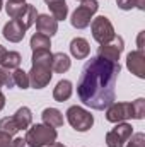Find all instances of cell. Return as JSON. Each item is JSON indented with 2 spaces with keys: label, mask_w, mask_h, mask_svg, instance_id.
<instances>
[{
  "label": "cell",
  "mask_w": 145,
  "mask_h": 147,
  "mask_svg": "<svg viewBox=\"0 0 145 147\" xmlns=\"http://www.w3.org/2000/svg\"><path fill=\"white\" fill-rule=\"evenodd\" d=\"M119 72L121 67L118 62H109L97 55L91 57L77 82L79 99L92 110H106L116 99V80Z\"/></svg>",
  "instance_id": "1"
},
{
  "label": "cell",
  "mask_w": 145,
  "mask_h": 147,
  "mask_svg": "<svg viewBox=\"0 0 145 147\" xmlns=\"http://www.w3.org/2000/svg\"><path fill=\"white\" fill-rule=\"evenodd\" d=\"M51 51L50 50H41V51H33V67L28 72L29 75V86L33 89H43L50 84L53 70H51Z\"/></svg>",
  "instance_id": "2"
},
{
  "label": "cell",
  "mask_w": 145,
  "mask_h": 147,
  "mask_svg": "<svg viewBox=\"0 0 145 147\" xmlns=\"http://www.w3.org/2000/svg\"><path fill=\"white\" fill-rule=\"evenodd\" d=\"M56 130L44 125V123H36L31 128H28L26 132V146L28 147H48L53 142H56Z\"/></svg>",
  "instance_id": "3"
},
{
  "label": "cell",
  "mask_w": 145,
  "mask_h": 147,
  "mask_svg": "<svg viewBox=\"0 0 145 147\" xmlns=\"http://www.w3.org/2000/svg\"><path fill=\"white\" fill-rule=\"evenodd\" d=\"M97 9H99L97 0H82L80 5L73 10V14H72V19H70L72 26L75 29H84V28H87V26L91 24L94 14L97 12Z\"/></svg>",
  "instance_id": "4"
},
{
  "label": "cell",
  "mask_w": 145,
  "mask_h": 147,
  "mask_svg": "<svg viewBox=\"0 0 145 147\" xmlns=\"http://www.w3.org/2000/svg\"><path fill=\"white\" fill-rule=\"evenodd\" d=\"M67 120L70 127L77 132H87L94 125V116L80 106H70L67 110Z\"/></svg>",
  "instance_id": "5"
},
{
  "label": "cell",
  "mask_w": 145,
  "mask_h": 147,
  "mask_svg": "<svg viewBox=\"0 0 145 147\" xmlns=\"http://www.w3.org/2000/svg\"><path fill=\"white\" fill-rule=\"evenodd\" d=\"M91 29H92V38L99 45H106L116 36L114 34V28H113L111 21L106 16H99V17L92 19L91 21Z\"/></svg>",
  "instance_id": "6"
},
{
  "label": "cell",
  "mask_w": 145,
  "mask_h": 147,
  "mask_svg": "<svg viewBox=\"0 0 145 147\" xmlns=\"http://www.w3.org/2000/svg\"><path fill=\"white\" fill-rule=\"evenodd\" d=\"M133 135V127L130 123H118L113 130L106 134V146L108 147H125L128 139Z\"/></svg>",
  "instance_id": "7"
},
{
  "label": "cell",
  "mask_w": 145,
  "mask_h": 147,
  "mask_svg": "<svg viewBox=\"0 0 145 147\" xmlns=\"http://www.w3.org/2000/svg\"><path fill=\"white\" fill-rule=\"evenodd\" d=\"M125 50V41L121 36H114L109 43L106 45H101L97 48V57H103L109 62H118L119 60V55L123 53Z\"/></svg>",
  "instance_id": "8"
},
{
  "label": "cell",
  "mask_w": 145,
  "mask_h": 147,
  "mask_svg": "<svg viewBox=\"0 0 145 147\" xmlns=\"http://www.w3.org/2000/svg\"><path fill=\"white\" fill-rule=\"evenodd\" d=\"M128 118H133L132 103H113L106 108V120L111 123H121Z\"/></svg>",
  "instance_id": "9"
},
{
  "label": "cell",
  "mask_w": 145,
  "mask_h": 147,
  "mask_svg": "<svg viewBox=\"0 0 145 147\" xmlns=\"http://www.w3.org/2000/svg\"><path fill=\"white\" fill-rule=\"evenodd\" d=\"M126 67L138 79H145V55L144 50H135L126 57Z\"/></svg>",
  "instance_id": "10"
},
{
  "label": "cell",
  "mask_w": 145,
  "mask_h": 147,
  "mask_svg": "<svg viewBox=\"0 0 145 147\" xmlns=\"http://www.w3.org/2000/svg\"><path fill=\"white\" fill-rule=\"evenodd\" d=\"M26 28H24V24H21L17 19H10L5 26H3V29H2V34L5 39H9L10 43H19V41H22V38L26 36Z\"/></svg>",
  "instance_id": "11"
},
{
  "label": "cell",
  "mask_w": 145,
  "mask_h": 147,
  "mask_svg": "<svg viewBox=\"0 0 145 147\" xmlns=\"http://www.w3.org/2000/svg\"><path fill=\"white\" fill-rule=\"evenodd\" d=\"M36 29H38V33H41V34H44V36L51 38L53 34L58 33V21L53 19V17L48 16V14H38Z\"/></svg>",
  "instance_id": "12"
},
{
  "label": "cell",
  "mask_w": 145,
  "mask_h": 147,
  "mask_svg": "<svg viewBox=\"0 0 145 147\" xmlns=\"http://www.w3.org/2000/svg\"><path fill=\"white\" fill-rule=\"evenodd\" d=\"M70 53H72V57H75L77 60L87 58L89 53H91L89 41L84 39V38H73L72 41H70Z\"/></svg>",
  "instance_id": "13"
},
{
  "label": "cell",
  "mask_w": 145,
  "mask_h": 147,
  "mask_svg": "<svg viewBox=\"0 0 145 147\" xmlns=\"http://www.w3.org/2000/svg\"><path fill=\"white\" fill-rule=\"evenodd\" d=\"M41 116H43L44 125H48L51 128H60L63 125V115H62V111L56 110V108H46V110H43Z\"/></svg>",
  "instance_id": "14"
},
{
  "label": "cell",
  "mask_w": 145,
  "mask_h": 147,
  "mask_svg": "<svg viewBox=\"0 0 145 147\" xmlns=\"http://www.w3.org/2000/svg\"><path fill=\"white\" fill-rule=\"evenodd\" d=\"M46 5L50 7V12H51V17L56 19V21H63L67 19V14H68V5L65 0H44Z\"/></svg>",
  "instance_id": "15"
},
{
  "label": "cell",
  "mask_w": 145,
  "mask_h": 147,
  "mask_svg": "<svg viewBox=\"0 0 145 147\" xmlns=\"http://www.w3.org/2000/svg\"><path fill=\"white\" fill-rule=\"evenodd\" d=\"M72 82L70 80H67V79H63V80H60L58 84H56V87L53 89V98H55V101H58V103H63V101H67L70 96H72Z\"/></svg>",
  "instance_id": "16"
},
{
  "label": "cell",
  "mask_w": 145,
  "mask_h": 147,
  "mask_svg": "<svg viewBox=\"0 0 145 147\" xmlns=\"http://www.w3.org/2000/svg\"><path fill=\"white\" fill-rule=\"evenodd\" d=\"M12 118H14V121H15V125H17L19 130H22V128H29L31 123H33V113H31V110H29L28 106L19 108Z\"/></svg>",
  "instance_id": "17"
},
{
  "label": "cell",
  "mask_w": 145,
  "mask_h": 147,
  "mask_svg": "<svg viewBox=\"0 0 145 147\" xmlns=\"http://www.w3.org/2000/svg\"><path fill=\"white\" fill-rule=\"evenodd\" d=\"M72 62L68 58V55L65 53H55L51 57V70L56 74H65L68 69H70Z\"/></svg>",
  "instance_id": "18"
},
{
  "label": "cell",
  "mask_w": 145,
  "mask_h": 147,
  "mask_svg": "<svg viewBox=\"0 0 145 147\" xmlns=\"http://www.w3.org/2000/svg\"><path fill=\"white\" fill-rule=\"evenodd\" d=\"M26 7H28V3L24 0H9L5 5V12L10 19H17L26 10Z\"/></svg>",
  "instance_id": "19"
},
{
  "label": "cell",
  "mask_w": 145,
  "mask_h": 147,
  "mask_svg": "<svg viewBox=\"0 0 145 147\" xmlns=\"http://www.w3.org/2000/svg\"><path fill=\"white\" fill-rule=\"evenodd\" d=\"M36 17H38L36 7H34V5H31V3H28L26 10L17 17V21H19L21 24H24V28H26V29H29V28L36 22Z\"/></svg>",
  "instance_id": "20"
},
{
  "label": "cell",
  "mask_w": 145,
  "mask_h": 147,
  "mask_svg": "<svg viewBox=\"0 0 145 147\" xmlns=\"http://www.w3.org/2000/svg\"><path fill=\"white\" fill-rule=\"evenodd\" d=\"M29 46H31L33 51L50 50V48H51V41H50V38L48 36H44V34H41V33H36V34H33V38H31Z\"/></svg>",
  "instance_id": "21"
},
{
  "label": "cell",
  "mask_w": 145,
  "mask_h": 147,
  "mask_svg": "<svg viewBox=\"0 0 145 147\" xmlns=\"http://www.w3.org/2000/svg\"><path fill=\"white\" fill-rule=\"evenodd\" d=\"M21 62H22V57L17 51H7V55H5V58L2 62V67L9 69V70H12V69L15 70V69H19Z\"/></svg>",
  "instance_id": "22"
},
{
  "label": "cell",
  "mask_w": 145,
  "mask_h": 147,
  "mask_svg": "<svg viewBox=\"0 0 145 147\" xmlns=\"http://www.w3.org/2000/svg\"><path fill=\"white\" fill-rule=\"evenodd\" d=\"M12 79H14V86H17L19 89H28L29 87V75L22 69H15L12 72Z\"/></svg>",
  "instance_id": "23"
},
{
  "label": "cell",
  "mask_w": 145,
  "mask_h": 147,
  "mask_svg": "<svg viewBox=\"0 0 145 147\" xmlns=\"http://www.w3.org/2000/svg\"><path fill=\"white\" fill-rule=\"evenodd\" d=\"M0 132L9 134V135H15L19 132V128H17V125H15L12 116H5V118L0 120Z\"/></svg>",
  "instance_id": "24"
},
{
  "label": "cell",
  "mask_w": 145,
  "mask_h": 147,
  "mask_svg": "<svg viewBox=\"0 0 145 147\" xmlns=\"http://www.w3.org/2000/svg\"><path fill=\"white\" fill-rule=\"evenodd\" d=\"M132 111H133V118L135 120H142L145 115V99L138 98L132 103Z\"/></svg>",
  "instance_id": "25"
},
{
  "label": "cell",
  "mask_w": 145,
  "mask_h": 147,
  "mask_svg": "<svg viewBox=\"0 0 145 147\" xmlns=\"http://www.w3.org/2000/svg\"><path fill=\"white\" fill-rule=\"evenodd\" d=\"M0 87H14V79H12V72L9 69L0 67Z\"/></svg>",
  "instance_id": "26"
},
{
  "label": "cell",
  "mask_w": 145,
  "mask_h": 147,
  "mask_svg": "<svg viewBox=\"0 0 145 147\" xmlns=\"http://www.w3.org/2000/svg\"><path fill=\"white\" fill-rule=\"evenodd\" d=\"M128 140L130 142H126V147H145V135L142 132L133 134Z\"/></svg>",
  "instance_id": "27"
},
{
  "label": "cell",
  "mask_w": 145,
  "mask_h": 147,
  "mask_svg": "<svg viewBox=\"0 0 145 147\" xmlns=\"http://www.w3.org/2000/svg\"><path fill=\"white\" fill-rule=\"evenodd\" d=\"M116 5L121 10H132L133 7H137V0H116Z\"/></svg>",
  "instance_id": "28"
},
{
  "label": "cell",
  "mask_w": 145,
  "mask_h": 147,
  "mask_svg": "<svg viewBox=\"0 0 145 147\" xmlns=\"http://www.w3.org/2000/svg\"><path fill=\"white\" fill-rule=\"evenodd\" d=\"M10 142H12V135L0 132V147H10Z\"/></svg>",
  "instance_id": "29"
},
{
  "label": "cell",
  "mask_w": 145,
  "mask_h": 147,
  "mask_svg": "<svg viewBox=\"0 0 145 147\" xmlns=\"http://www.w3.org/2000/svg\"><path fill=\"white\" fill-rule=\"evenodd\" d=\"M10 147H28V146H26V140L24 139H14L10 142Z\"/></svg>",
  "instance_id": "30"
},
{
  "label": "cell",
  "mask_w": 145,
  "mask_h": 147,
  "mask_svg": "<svg viewBox=\"0 0 145 147\" xmlns=\"http://www.w3.org/2000/svg\"><path fill=\"white\" fill-rule=\"evenodd\" d=\"M144 34H145L144 31L138 34V50H144Z\"/></svg>",
  "instance_id": "31"
},
{
  "label": "cell",
  "mask_w": 145,
  "mask_h": 147,
  "mask_svg": "<svg viewBox=\"0 0 145 147\" xmlns=\"http://www.w3.org/2000/svg\"><path fill=\"white\" fill-rule=\"evenodd\" d=\"M5 55H7V50L0 45V65H2V62H3V58H5Z\"/></svg>",
  "instance_id": "32"
},
{
  "label": "cell",
  "mask_w": 145,
  "mask_h": 147,
  "mask_svg": "<svg viewBox=\"0 0 145 147\" xmlns=\"http://www.w3.org/2000/svg\"><path fill=\"white\" fill-rule=\"evenodd\" d=\"M3 106H5V96H3V92L0 91V111L3 110Z\"/></svg>",
  "instance_id": "33"
},
{
  "label": "cell",
  "mask_w": 145,
  "mask_h": 147,
  "mask_svg": "<svg viewBox=\"0 0 145 147\" xmlns=\"http://www.w3.org/2000/svg\"><path fill=\"white\" fill-rule=\"evenodd\" d=\"M137 9L145 10V0H137Z\"/></svg>",
  "instance_id": "34"
},
{
  "label": "cell",
  "mask_w": 145,
  "mask_h": 147,
  "mask_svg": "<svg viewBox=\"0 0 145 147\" xmlns=\"http://www.w3.org/2000/svg\"><path fill=\"white\" fill-rule=\"evenodd\" d=\"M48 147H67V146H63V144H60V142H53L51 146H48Z\"/></svg>",
  "instance_id": "35"
},
{
  "label": "cell",
  "mask_w": 145,
  "mask_h": 147,
  "mask_svg": "<svg viewBox=\"0 0 145 147\" xmlns=\"http://www.w3.org/2000/svg\"><path fill=\"white\" fill-rule=\"evenodd\" d=\"M2 5H3V2H2V0H0V10H2Z\"/></svg>",
  "instance_id": "36"
},
{
  "label": "cell",
  "mask_w": 145,
  "mask_h": 147,
  "mask_svg": "<svg viewBox=\"0 0 145 147\" xmlns=\"http://www.w3.org/2000/svg\"><path fill=\"white\" fill-rule=\"evenodd\" d=\"M80 2H82V0H80Z\"/></svg>",
  "instance_id": "37"
}]
</instances>
